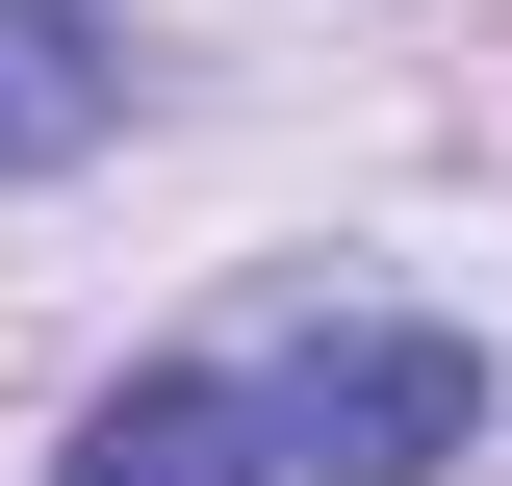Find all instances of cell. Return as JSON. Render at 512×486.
Segmentation results:
<instances>
[{
	"label": "cell",
	"mask_w": 512,
	"mask_h": 486,
	"mask_svg": "<svg viewBox=\"0 0 512 486\" xmlns=\"http://www.w3.org/2000/svg\"><path fill=\"white\" fill-rule=\"evenodd\" d=\"M256 435H282V461H333V486H436L461 435H487V359L359 307V333H308V359H282V410H256Z\"/></svg>",
	"instance_id": "1"
},
{
	"label": "cell",
	"mask_w": 512,
	"mask_h": 486,
	"mask_svg": "<svg viewBox=\"0 0 512 486\" xmlns=\"http://www.w3.org/2000/svg\"><path fill=\"white\" fill-rule=\"evenodd\" d=\"M52 486H282V435H256L231 384H128V410H77Z\"/></svg>",
	"instance_id": "3"
},
{
	"label": "cell",
	"mask_w": 512,
	"mask_h": 486,
	"mask_svg": "<svg viewBox=\"0 0 512 486\" xmlns=\"http://www.w3.org/2000/svg\"><path fill=\"white\" fill-rule=\"evenodd\" d=\"M128 128V52H103V0H0V180H77Z\"/></svg>",
	"instance_id": "2"
}]
</instances>
